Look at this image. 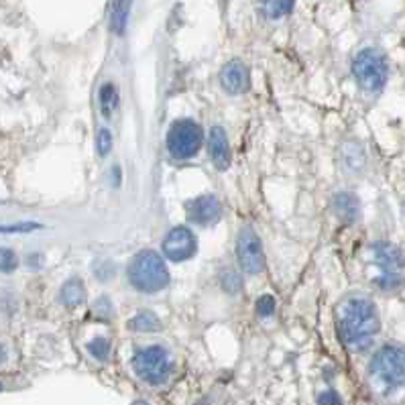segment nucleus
<instances>
[{
	"label": "nucleus",
	"instance_id": "1",
	"mask_svg": "<svg viewBox=\"0 0 405 405\" xmlns=\"http://www.w3.org/2000/svg\"><path fill=\"white\" fill-rule=\"evenodd\" d=\"M338 334L350 350H364L379 334L381 320L373 299L364 295H348L336 308Z\"/></svg>",
	"mask_w": 405,
	"mask_h": 405
},
{
	"label": "nucleus",
	"instance_id": "2",
	"mask_svg": "<svg viewBox=\"0 0 405 405\" xmlns=\"http://www.w3.org/2000/svg\"><path fill=\"white\" fill-rule=\"evenodd\" d=\"M129 281L141 293H157L169 285V269L157 250H138L129 263Z\"/></svg>",
	"mask_w": 405,
	"mask_h": 405
},
{
	"label": "nucleus",
	"instance_id": "3",
	"mask_svg": "<svg viewBox=\"0 0 405 405\" xmlns=\"http://www.w3.org/2000/svg\"><path fill=\"white\" fill-rule=\"evenodd\" d=\"M371 261L379 269L375 277L377 287L383 292H397L405 283V253L391 243L371 245Z\"/></svg>",
	"mask_w": 405,
	"mask_h": 405
},
{
	"label": "nucleus",
	"instance_id": "4",
	"mask_svg": "<svg viewBox=\"0 0 405 405\" xmlns=\"http://www.w3.org/2000/svg\"><path fill=\"white\" fill-rule=\"evenodd\" d=\"M353 73L359 82V86L364 92H381L389 78V66L387 59L379 49L367 47L357 53L353 59Z\"/></svg>",
	"mask_w": 405,
	"mask_h": 405
},
{
	"label": "nucleus",
	"instance_id": "5",
	"mask_svg": "<svg viewBox=\"0 0 405 405\" xmlns=\"http://www.w3.org/2000/svg\"><path fill=\"white\" fill-rule=\"evenodd\" d=\"M204 145V131L202 127L192 120V118H180L176 122H171L169 131H167V149L173 159H185L196 157L200 153Z\"/></svg>",
	"mask_w": 405,
	"mask_h": 405
},
{
	"label": "nucleus",
	"instance_id": "6",
	"mask_svg": "<svg viewBox=\"0 0 405 405\" xmlns=\"http://www.w3.org/2000/svg\"><path fill=\"white\" fill-rule=\"evenodd\" d=\"M371 373L389 387L405 385V348L397 344H385L371 360Z\"/></svg>",
	"mask_w": 405,
	"mask_h": 405
},
{
	"label": "nucleus",
	"instance_id": "7",
	"mask_svg": "<svg viewBox=\"0 0 405 405\" xmlns=\"http://www.w3.org/2000/svg\"><path fill=\"white\" fill-rule=\"evenodd\" d=\"M135 373L149 385H161L167 381L171 373V359L169 353L163 346H147L138 350L133 359Z\"/></svg>",
	"mask_w": 405,
	"mask_h": 405
},
{
	"label": "nucleus",
	"instance_id": "8",
	"mask_svg": "<svg viewBox=\"0 0 405 405\" xmlns=\"http://www.w3.org/2000/svg\"><path fill=\"white\" fill-rule=\"evenodd\" d=\"M236 259H239L241 269L247 275H259L265 271V250H263V243H261L259 234L255 232V228L245 226L239 232Z\"/></svg>",
	"mask_w": 405,
	"mask_h": 405
},
{
	"label": "nucleus",
	"instance_id": "9",
	"mask_svg": "<svg viewBox=\"0 0 405 405\" xmlns=\"http://www.w3.org/2000/svg\"><path fill=\"white\" fill-rule=\"evenodd\" d=\"M198 250V239L196 234L185 228V226H176L167 232L163 239V253L169 261L173 263H183L192 259Z\"/></svg>",
	"mask_w": 405,
	"mask_h": 405
},
{
	"label": "nucleus",
	"instance_id": "10",
	"mask_svg": "<svg viewBox=\"0 0 405 405\" xmlns=\"http://www.w3.org/2000/svg\"><path fill=\"white\" fill-rule=\"evenodd\" d=\"M185 212H187V220L194 225L210 226L220 220L222 216V204L216 196L212 194H204L194 200L185 204Z\"/></svg>",
	"mask_w": 405,
	"mask_h": 405
},
{
	"label": "nucleus",
	"instance_id": "11",
	"mask_svg": "<svg viewBox=\"0 0 405 405\" xmlns=\"http://www.w3.org/2000/svg\"><path fill=\"white\" fill-rule=\"evenodd\" d=\"M220 84L228 94H245L250 86L248 68L239 59L228 62L220 71Z\"/></svg>",
	"mask_w": 405,
	"mask_h": 405
},
{
	"label": "nucleus",
	"instance_id": "12",
	"mask_svg": "<svg viewBox=\"0 0 405 405\" xmlns=\"http://www.w3.org/2000/svg\"><path fill=\"white\" fill-rule=\"evenodd\" d=\"M208 151L216 169H228L230 165V143L222 127H212L208 133Z\"/></svg>",
	"mask_w": 405,
	"mask_h": 405
},
{
	"label": "nucleus",
	"instance_id": "13",
	"mask_svg": "<svg viewBox=\"0 0 405 405\" xmlns=\"http://www.w3.org/2000/svg\"><path fill=\"white\" fill-rule=\"evenodd\" d=\"M332 208H334L338 218L344 222H357L360 218L359 198L350 192H338L332 200Z\"/></svg>",
	"mask_w": 405,
	"mask_h": 405
},
{
	"label": "nucleus",
	"instance_id": "14",
	"mask_svg": "<svg viewBox=\"0 0 405 405\" xmlns=\"http://www.w3.org/2000/svg\"><path fill=\"white\" fill-rule=\"evenodd\" d=\"M59 299H62V304H64L66 308H69V310L82 306L84 299H86V287H84V283H82L78 277L68 279V281L64 283L62 292H59Z\"/></svg>",
	"mask_w": 405,
	"mask_h": 405
},
{
	"label": "nucleus",
	"instance_id": "15",
	"mask_svg": "<svg viewBox=\"0 0 405 405\" xmlns=\"http://www.w3.org/2000/svg\"><path fill=\"white\" fill-rule=\"evenodd\" d=\"M129 8L131 0H113V10H111V27L116 35H122L127 29V19H129Z\"/></svg>",
	"mask_w": 405,
	"mask_h": 405
},
{
	"label": "nucleus",
	"instance_id": "16",
	"mask_svg": "<svg viewBox=\"0 0 405 405\" xmlns=\"http://www.w3.org/2000/svg\"><path fill=\"white\" fill-rule=\"evenodd\" d=\"M129 328L135 332H155V330H161V320L153 312L143 310L135 318L129 320Z\"/></svg>",
	"mask_w": 405,
	"mask_h": 405
},
{
	"label": "nucleus",
	"instance_id": "17",
	"mask_svg": "<svg viewBox=\"0 0 405 405\" xmlns=\"http://www.w3.org/2000/svg\"><path fill=\"white\" fill-rule=\"evenodd\" d=\"M116 108H118V90L113 82H106L100 88V111L104 114V118H113Z\"/></svg>",
	"mask_w": 405,
	"mask_h": 405
},
{
	"label": "nucleus",
	"instance_id": "18",
	"mask_svg": "<svg viewBox=\"0 0 405 405\" xmlns=\"http://www.w3.org/2000/svg\"><path fill=\"white\" fill-rule=\"evenodd\" d=\"M295 4V0H261V10L269 19H281L290 15Z\"/></svg>",
	"mask_w": 405,
	"mask_h": 405
},
{
	"label": "nucleus",
	"instance_id": "19",
	"mask_svg": "<svg viewBox=\"0 0 405 405\" xmlns=\"http://www.w3.org/2000/svg\"><path fill=\"white\" fill-rule=\"evenodd\" d=\"M344 165H346V169H353V171H359L364 167V153H362V149H360L359 145H346L344 147Z\"/></svg>",
	"mask_w": 405,
	"mask_h": 405
},
{
	"label": "nucleus",
	"instance_id": "20",
	"mask_svg": "<svg viewBox=\"0 0 405 405\" xmlns=\"http://www.w3.org/2000/svg\"><path fill=\"white\" fill-rule=\"evenodd\" d=\"M88 353L96 360H104L111 357V340L106 338H94L90 344H88Z\"/></svg>",
	"mask_w": 405,
	"mask_h": 405
},
{
	"label": "nucleus",
	"instance_id": "21",
	"mask_svg": "<svg viewBox=\"0 0 405 405\" xmlns=\"http://www.w3.org/2000/svg\"><path fill=\"white\" fill-rule=\"evenodd\" d=\"M17 267H19V259L15 250L0 247V273H13Z\"/></svg>",
	"mask_w": 405,
	"mask_h": 405
},
{
	"label": "nucleus",
	"instance_id": "22",
	"mask_svg": "<svg viewBox=\"0 0 405 405\" xmlns=\"http://www.w3.org/2000/svg\"><path fill=\"white\" fill-rule=\"evenodd\" d=\"M220 285H222V290L226 293H230V295H234V293L241 290V279H239V275L234 273V271H225L222 273V277H220Z\"/></svg>",
	"mask_w": 405,
	"mask_h": 405
},
{
	"label": "nucleus",
	"instance_id": "23",
	"mask_svg": "<svg viewBox=\"0 0 405 405\" xmlns=\"http://www.w3.org/2000/svg\"><path fill=\"white\" fill-rule=\"evenodd\" d=\"M96 147H98V153L102 157H106L113 149V133L108 129H100L98 131V138H96Z\"/></svg>",
	"mask_w": 405,
	"mask_h": 405
},
{
	"label": "nucleus",
	"instance_id": "24",
	"mask_svg": "<svg viewBox=\"0 0 405 405\" xmlns=\"http://www.w3.org/2000/svg\"><path fill=\"white\" fill-rule=\"evenodd\" d=\"M255 312L257 315H261V318H267L275 312V299H273V295L269 293H265V295H261L259 299H257V304H255Z\"/></svg>",
	"mask_w": 405,
	"mask_h": 405
},
{
	"label": "nucleus",
	"instance_id": "25",
	"mask_svg": "<svg viewBox=\"0 0 405 405\" xmlns=\"http://www.w3.org/2000/svg\"><path fill=\"white\" fill-rule=\"evenodd\" d=\"M113 301H111L106 295H102V297L96 299V304H94V315H98V318H102V320H108V318H113Z\"/></svg>",
	"mask_w": 405,
	"mask_h": 405
},
{
	"label": "nucleus",
	"instance_id": "26",
	"mask_svg": "<svg viewBox=\"0 0 405 405\" xmlns=\"http://www.w3.org/2000/svg\"><path fill=\"white\" fill-rule=\"evenodd\" d=\"M94 273H96V277L100 281H111L116 275V265H114L113 261H100V263H96Z\"/></svg>",
	"mask_w": 405,
	"mask_h": 405
},
{
	"label": "nucleus",
	"instance_id": "27",
	"mask_svg": "<svg viewBox=\"0 0 405 405\" xmlns=\"http://www.w3.org/2000/svg\"><path fill=\"white\" fill-rule=\"evenodd\" d=\"M41 226L37 222H21V225L13 226H0V232H6V234H15V232H31V230H37Z\"/></svg>",
	"mask_w": 405,
	"mask_h": 405
},
{
	"label": "nucleus",
	"instance_id": "28",
	"mask_svg": "<svg viewBox=\"0 0 405 405\" xmlns=\"http://www.w3.org/2000/svg\"><path fill=\"white\" fill-rule=\"evenodd\" d=\"M318 404L320 405H340L342 404V399H340V395H338L336 391H324V393H320V397H318Z\"/></svg>",
	"mask_w": 405,
	"mask_h": 405
},
{
	"label": "nucleus",
	"instance_id": "29",
	"mask_svg": "<svg viewBox=\"0 0 405 405\" xmlns=\"http://www.w3.org/2000/svg\"><path fill=\"white\" fill-rule=\"evenodd\" d=\"M133 405H149L147 402H136V404H133Z\"/></svg>",
	"mask_w": 405,
	"mask_h": 405
},
{
	"label": "nucleus",
	"instance_id": "30",
	"mask_svg": "<svg viewBox=\"0 0 405 405\" xmlns=\"http://www.w3.org/2000/svg\"><path fill=\"white\" fill-rule=\"evenodd\" d=\"M404 210H405V202H404Z\"/></svg>",
	"mask_w": 405,
	"mask_h": 405
}]
</instances>
